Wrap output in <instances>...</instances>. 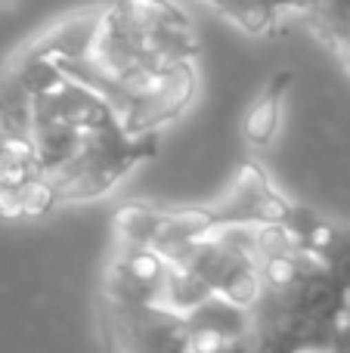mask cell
<instances>
[{
    "label": "cell",
    "instance_id": "2e32d148",
    "mask_svg": "<svg viewBox=\"0 0 350 353\" xmlns=\"http://www.w3.org/2000/svg\"><path fill=\"white\" fill-rule=\"evenodd\" d=\"M6 3H10V0H0V6H6Z\"/></svg>",
    "mask_w": 350,
    "mask_h": 353
},
{
    "label": "cell",
    "instance_id": "8fae6325",
    "mask_svg": "<svg viewBox=\"0 0 350 353\" xmlns=\"http://www.w3.org/2000/svg\"><path fill=\"white\" fill-rule=\"evenodd\" d=\"M291 81L295 72L282 68V72H273L267 78V84L260 87V93L254 97V103L248 105L245 121H242V137H245L248 146L254 149H267L279 134V121H282V105L285 97L291 90Z\"/></svg>",
    "mask_w": 350,
    "mask_h": 353
},
{
    "label": "cell",
    "instance_id": "7a4b0ae2",
    "mask_svg": "<svg viewBox=\"0 0 350 353\" xmlns=\"http://www.w3.org/2000/svg\"><path fill=\"white\" fill-rule=\"evenodd\" d=\"M155 152H158V140L152 134L130 137L121 124L103 130H84L78 155L65 161L59 171L47 174L56 205L90 201L112 192L118 180H124L140 161L155 159Z\"/></svg>",
    "mask_w": 350,
    "mask_h": 353
},
{
    "label": "cell",
    "instance_id": "277c9868",
    "mask_svg": "<svg viewBox=\"0 0 350 353\" xmlns=\"http://www.w3.org/2000/svg\"><path fill=\"white\" fill-rule=\"evenodd\" d=\"M295 201H289L276 186L264 165L254 159L239 161L229 189L211 205L217 230L223 226H260V223H282L289 226L295 214Z\"/></svg>",
    "mask_w": 350,
    "mask_h": 353
},
{
    "label": "cell",
    "instance_id": "7c38bea8",
    "mask_svg": "<svg viewBox=\"0 0 350 353\" xmlns=\"http://www.w3.org/2000/svg\"><path fill=\"white\" fill-rule=\"evenodd\" d=\"M31 140H34L43 174H50V171H59L65 161H72L78 155L81 143H84V130L68 121H59V118L34 115V121H31Z\"/></svg>",
    "mask_w": 350,
    "mask_h": 353
},
{
    "label": "cell",
    "instance_id": "ba28073f",
    "mask_svg": "<svg viewBox=\"0 0 350 353\" xmlns=\"http://www.w3.org/2000/svg\"><path fill=\"white\" fill-rule=\"evenodd\" d=\"M289 232L301 248L326 263L335 282L350 294V226L322 217L307 205H298L289 220Z\"/></svg>",
    "mask_w": 350,
    "mask_h": 353
},
{
    "label": "cell",
    "instance_id": "3957f363",
    "mask_svg": "<svg viewBox=\"0 0 350 353\" xmlns=\"http://www.w3.org/2000/svg\"><path fill=\"white\" fill-rule=\"evenodd\" d=\"M99 332L109 350L174 353L186 350V316L158 301L99 292Z\"/></svg>",
    "mask_w": 350,
    "mask_h": 353
},
{
    "label": "cell",
    "instance_id": "e0dca14e",
    "mask_svg": "<svg viewBox=\"0 0 350 353\" xmlns=\"http://www.w3.org/2000/svg\"><path fill=\"white\" fill-rule=\"evenodd\" d=\"M304 3H307V6H313V0H304Z\"/></svg>",
    "mask_w": 350,
    "mask_h": 353
},
{
    "label": "cell",
    "instance_id": "30bf717a",
    "mask_svg": "<svg viewBox=\"0 0 350 353\" xmlns=\"http://www.w3.org/2000/svg\"><path fill=\"white\" fill-rule=\"evenodd\" d=\"M105 12H109V6H105V10L96 6V10L74 12V16L62 19V22L43 28L41 34H34L12 56H22V59H41V56H47V59H56V62L84 59V56L93 50V41H96L99 28H103Z\"/></svg>",
    "mask_w": 350,
    "mask_h": 353
},
{
    "label": "cell",
    "instance_id": "4fadbf2b",
    "mask_svg": "<svg viewBox=\"0 0 350 353\" xmlns=\"http://www.w3.org/2000/svg\"><path fill=\"white\" fill-rule=\"evenodd\" d=\"M112 10L130 28H165V25H189V16L171 0H115Z\"/></svg>",
    "mask_w": 350,
    "mask_h": 353
},
{
    "label": "cell",
    "instance_id": "52a82bcc",
    "mask_svg": "<svg viewBox=\"0 0 350 353\" xmlns=\"http://www.w3.org/2000/svg\"><path fill=\"white\" fill-rule=\"evenodd\" d=\"M167 267H171V263H167L152 245L118 242L115 257H112L109 270H105L103 292L118 294V298L158 301Z\"/></svg>",
    "mask_w": 350,
    "mask_h": 353
},
{
    "label": "cell",
    "instance_id": "9c48e42d",
    "mask_svg": "<svg viewBox=\"0 0 350 353\" xmlns=\"http://www.w3.org/2000/svg\"><path fill=\"white\" fill-rule=\"evenodd\" d=\"M34 115L59 118V121H68L81 130H103V128L121 124L115 105H112L99 90L74 81L72 74H68L56 90H50V93H43V97L34 99Z\"/></svg>",
    "mask_w": 350,
    "mask_h": 353
},
{
    "label": "cell",
    "instance_id": "9a60e30c",
    "mask_svg": "<svg viewBox=\"0 0 350 353\" xmlns=\"http://www.w3.org/2000/svg\"><path fill=\"white\" fill-rule=\"evenodd\" d=\"M335 350H350V294H347V310H344V319H341L338 338H335Z\"/></svg>",
    "mask_w": 350,
    "mask_h": 353
},
{
    "label": "cell",
    "instance_id": "5b68a950",
    "mask_svg": "<svg viewBox=\"0 0 350 353\" xmlns=\"http://www.w3.org/2000/svg\"><path fill=\"white\" fill-rule=\"evenodd\" d=\"M196 90H198V74L192 59L171 62V65H165L155 74V81L146 87V93L136 97L121 112V128L130 137L152 134L161 124L183 115L186 105L196 99Z\"/></svg>",
    "mask_w": 350,
    "mask_h": 353
},
{
    "label": "cell",
    "instance_id": "8992f818",
    "mask_svg": "<svg viewBox=\"0 0 350 353\" xmlns=\"http://www.w3.org/2000/svg\"><path fill=\"white\" fill-rule=\"evenodd\" d=\"M186 316V350L214 353V350H233L248 344L254 335L251 307H242L223 294H208L198 301Z\"/></svg>",
    "mask_w": 350,
    "mask_h": 353
},
{
    "label": "cell",
    "instance_id": "6da1fadb",
    "mask_svg": "<svg viewBox=\"0 0 350 353\" xmlns=\"http://www.w3.org/2000/svg\"><path fill=\"white\" fill-rule=\"evenodd\" d=\"M260 294L251 307V347L273 353L335 350L347 292L307 248L258 257Z\"/></svg>",
    "mask_w": 350,
    "mask_h": 353
},
{
    "label": "cell",
    "instance_id": "5bb4252c",
    "mask_svg": "<svg viewBox=\"0 0 350 353\" xmlns=\"http://www.w3.org/2000/svg\"><path fill=\"white\" fill-rule=\"evenodd\" d=\"M205 3L214 6L227 19H233L245 34L264 37L276 28V6L267 0H205Z\"/></svg>",
    "mask_w": 350,
    "mask_h": 353
}]
</instances>
